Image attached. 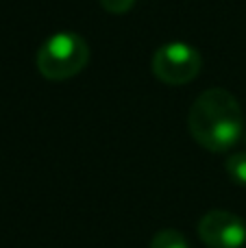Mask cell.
Masks as SVG:
<instances>
[{"label": "cell", "mask_w": 246, "mask_h": 248, "mask_svg": "<svg viewBox=\"0 0 246 248\" xmlns=\"http://www.w3.org/2000/svg\"><path fill=\"white\" fill-rule=\"evenodd\" d=\"M187 126L196 144L212 153H227L242 137V107L231 92L222 87H212L192 103Z\"/></svg>", "instance_id": "obj_1"}, {"label": "cell", "mask_w": 246, "mask_h": 248, "mask_svg": "<svg viewBox=\"0 0 246 248\" xmlns=\"http://www.w3.org/2000/svg\"><path fill=\"white\" fill-rule=\"evenodd\" d=\"M90 61V46L78 33L61 31L55 33L39 46L35 63L44 78L65 81L81 72Z\"/></svg>", "instance_id": "obj_2"}, {"label": "cell", "mask_w": 246, "mask_h": 248, "mask_svg": "<svg viewBox=\"0 0 246 248\" xmlns=\"http://www.w3.org/2000/svg\"><path fill=\"white\" fill-rule=\"evenodd\" d=\"M153 74L166 85H185L199 77L203 57L185 42H170L157 48L151 61Z\"/></svg>", "instance_id": "obj_3"}, {"label": "cell", "mask_w": 246, "mask_h": 248, "mask_svg": "<svg viewBox=\"0 0 246 248\" xmlns=\"http://www.w3.org/2000/svg\"><path fill=\"white\" fill-rule=\"evenodd\" d=\"M199 237L209 248H240L246 242V224L231 211L214 209L200 218Z\"/></svg>", "instance_id": "obj_4"}, {"label": "cell", "mask_w": 246, "mask_h": 248, "mask_svg": "<svg viewBox=\"0 0 246 248\" xmlns=\"http://www.w3.org/2000/svg\"><path fill=\"white\" fill-rule=\"evenodd\" d=\"M151 248H190L187 240L177 229H164L159 231L151 242Z\"/></svg>", "instance_id": "obj_5"}, {"label": "cell", "mask_w": 246, "mask_h": 248, "mask_svg": "<svg viewBox=\"0 0 246 248\" xmlns=\"http://www.w3.org/2000/svg\"><path fill=\"white\" fill-rule=\"evenodd\" d=\"M225 170L238 185H246V153H235L227 159Z\"/></svg>", "instance_id": "obj_6"}, {"label": "cell", "mask_w": 246, "mask_h": 248, "mask_svg": "<svg viewBox=\"0 0 246 248\" xmlns=\"http://www.w3.org/2000/svg\"><path fill=\"white\" fill-rule=\"evenodd\" d=\"M98 2L105 11L113 13V16H122V13H126L131 7H133L135 0H98Z\"/></svg>", "instance_id": "obj_7"}]
</instances>
